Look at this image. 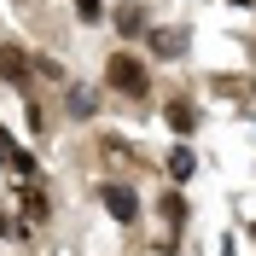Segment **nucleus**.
I'll use <instances>...</instances> for the list:
<instances>
[{"instance_id": "nucleus-1", "label": "nucleus", "mask_w": 256, "mask_h": 256, "mask_svg": "<svg viewBox=\"0 0 256 256\" xmlns=\"http://www.w3.org/2000/svg\"><path fill=\"white\" fill-rule=\"evenodd\" d=\"M105 82H111L122 99H146V94H152V82H146V64H140V58H128V52H116V58L105 64Z\"/></svg>"}, {"instance_id": "nucleus-2", "label": "nucleus", "mask_w": 256, "mask_h": 256, "mask_svg": "<svg viewBox=\"0 0 256 256\" xmlns=\"http://www.w3.org/2000/svg\"><path fill=\"white\" fill-rule=\"evenodd\" d=\"M105 210H111V222H134V216H140V204H134V192L128 186H105Z\"/></svg>"}, {"instance_id": "nucleus-3", "label": "nucleus", "mask_w": 256, "mask_h": 256, "mask_svg": "<svg viewBox=\"0 0 256 256\" xmlns=\"http://www.w3.org/2000/svg\"><path fill=\"white\" fill-rule=\"evenodd\" d=\"M0 76H6V82H18V88H24V82H30V58H24V52H18V47H6V52H0Z\"/></svg>"}, {"instance_id": "nucleus-4", "label": "nucleus", "mask_w": 256, "mask_h": 256, "mask_svg": "<svg viewBox=\"0 0 256 256\" xmlns=\"http://www.w3.org/2000/svg\"><path fill=\"white\" fill-rule=\"evenodd\" d=\"M169 175H175V180H192V152H186V146L169 152Z\"/></svg>"}, {"instance_id": "nucleus-5", "label": "nucleus", "mask_w": 256, "mask_h": 256, "mask_svg": "<svg viewBox=\"0 0 256 256\" xmlns=\"http://www.w3.org/2000/svg\"><path fill=\"white\" fill-rule=\"evenodd\" d=\"M24 210H30V222H47V198H41V186H24Z\"/></svg>"}, {"instance_id": "nucleus-6", "label": "nucleus", "mask_w": 256, "mask_h": 256, "mask_svg": "<svg viewBox=\"0 0 256 256\" xmlns=\"http://www.w3.org/2000/svg\"><path fill=\"white\" fill-rule=\"evenodd\" d=\"M169 122H175V134H192L198 116H192V105H169Z\"/></svg>"}, {"instance_id": "nucleus-7", "label": "nucleus", "mask_w": 256, "mask_h": 256, "mask_svg": "<svg viewBox=\"0 0 256 256\" xmlns=\"http://www.w3.org/2000/svg\"><path fill=\"white\" fill-rule=\"evenodd\" d=\"M99 12H105V0H76V18H82V24H99Z\"/></svg>"}, {"instance_id": "nucleus-8", "label": "nucleus", "mask_w": 256, "mask_h": 256, "mask_svg": "<svg viewBox=\"0 0 256 256\" xmlns=\"http://www.w3.org/2000/svg\"><path fill=\"white\" fill-rule=\"evenodd\" d=\"M152 47H158V52H180V47H186V35H152Z\"/></svg>"}, {"instance_id": "nucleus-9", "label": "nucleus", "mask_w": 256, "mask_h": 256, "mask_svg": "<svg viewBox=\"0 0 256 256\" xmlns=\"http://www.w3.org/2000/svg\"><path fill=\"white\" fill-rule=\"evenodd\" d=\"M163 216H169V227H180L186 222V204H180V198H163Z\"/></svg>"}, {"instance_id": "nucleus-10", "label": "nucleus", "mask_w": 256, "mask_h": 256, "mask_svg": "<svg viewBox=\"0 0 256 256\" xmlns=\"http://www.w3.org/2000/svg\"><path fill=\"white\" fill-rule=\"evenodd\" d=\"M116 30H122V35H140L146 18H140V12H122V18H116Z\"/></svg>"}, {"instance_id": "nucleus-11", "label": "nucleus", "mask_w": 256, "mask_h": 256, "mask_svg": "<svg viewBox=\"0 0 256 256\" xmlns=\"http://www.w3.org/2000/svg\"><path fill=\"white\" fill-rule=\"evenodd\" d=\"M70 105H76V116H94V94H88V88H76V94H70Z\"/></svg>"}, {"instance_id": "nucleus-12", "label": "nucleus", "mask_w": 256, "mask_h": 256, "mask_svg": "<svg viewBox=\"0 0 256 256\" xmlns=\"http://www.w3.org/2000/svg\"><path fill=\"white\" fill-rule=\"evenodd\" d=\"M250 233H256V227H250Z\"/></svg>"}]
</instances>
